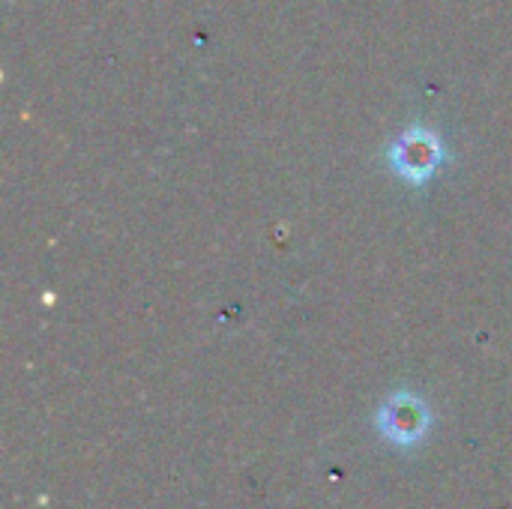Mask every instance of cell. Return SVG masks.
<instances>
[{"mask_svg": "<svg viewBox=\"0 0 512 509\" xmlns=\"http://www.w3.org/2000/svg\"><path fill=\"white\" fill-rule=\"evenodd\" d=\"M447 159V150L441 144V138L426 129V126H411L405 129L387 150V162L396 171V177H402L408 186H423Z\"/></svg>", "mask_w": 512, "mask_h": 509, "instance_id": "1", "label": "cell"}, {"mask_svg": "<svg viewBox=\"0 0 512 509\" xmlns=\"http://www.w3.org/2000/svg\"><path fill=\"white\" fill-rule=\"evenodd\" d=\"M375 426L384 441L396 447H414L429 435L432 414H429V405L417 393L399 390L390 399H384V405L378 408Z\"/></svg>", "mask_w": 512, "mask_h": 509, "instance_id": "2", "label": "cell"}]
</instances>
